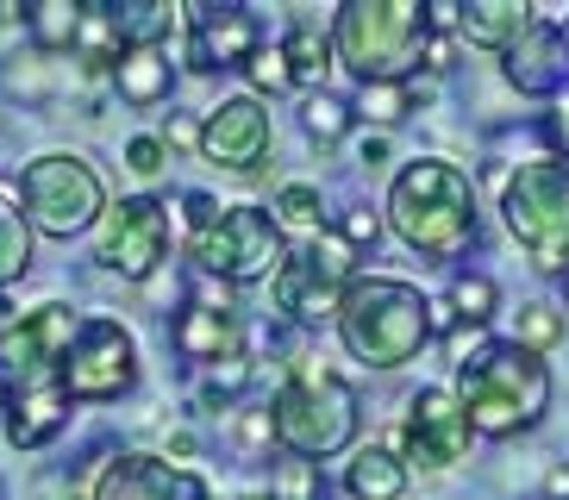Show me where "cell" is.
<instances>
[{"label":"cell","mask_w":569,"mask_h":500,"mask_svg":"<svg viewBox=\"0 0 569 500\" xmlns=\"http://www.w3.org/2000/svg\"><path fill=\"white\" fill-rule=\"evenodd\" d=\"M338 332H345V350H351L357 363L401 369V363H413L419 350L432 344V300L419 294L413 282L369 276V282L345 288Z\"/></svg>","instance_id":"cell-1"},{"label":"cell","mask_w":569,"mask_h":500,"mask_svg":"<svg viewBox=\"0 0 569 500\" xmlns=\"http://www.w3.org/2000/svg\"><path fill=\"white\" fill-rule=\"evenodd\" d=\"M388 219L426 257H457L476 244V188L457 163L445 157H419L395 176L388 188Z\"/></svg>","instance_id":"cell-2"},{"label":"cell","mask_w":569,"mask_h":500,"mask_svg":"<svg viewBox=\"0 0 569 500\" xmlns=\"http://www.w3.org/2000/svg\"><path fill=\"white\" fill-rule=\"evenodd\" d=\"M457 407H463L469 432L513 438L545 419V407H551V369H545V357H532V350H519V344H488L457 376Z\"/></svg>","instance_id":"cell-3"},{"label":"cell","mask_w":569,"mask_h":500,"mask_svg":"<svg viewBox=\"0 0 569 500\" xmlns=\"http://www.w3.org/2000/svg\"><path fill=\"white\" fill-rule=\"evenodd\" d=\"M426 38H432V26H426L419 0H351V7H338L332 50L369 88V82H401L407 69L419 63Z\"/></svg>","instance_id":"cell-4"},{"label":"cell","mask_w":569,"mask_h":500,"mask_svg":"<svg viewBox=\"0 0 569 500\" xmlns=\"http://www.w3.org/2000/svg\"><path fill=\"white\" fill-rule=\"evenodd\" d=\"M269 432L282 438L295 457H332L357 438V394L345 376H332L326 363H295L288 388L269 407Z\"/></svg>","instance_id":"cell-5"},{"label":"cell","mask_w":569,"mask_h":500,"mask_svg":"<svg viewBox=\"0 0 569 500\" xmlns=\"http://www.w3.org/2000/svg\"><path fill=\"white\" fill-rule=\"evenodd\" d=\"M501 213L538 276H563L569 269V163L563 157L519 163V176L501 194Z\"/></svg>","instance_id":"cell-6"},{"label":"cell","mask_w":569,"mask_h":500,"mask_svg":"<svg viewBox=\"0 0 569 500\" xmlns=\"http://www.w3.org/2000/svg\"><path fill=\"white\" fill-rule=\"evenodd\" d=\"M194 263L219 282H263V276H282L288 250H282V226L263 213V207H232L219 213L207 232H194Z\"/></svg>","instance_id":"cell-7"},{"label":"cell","mask_w":569,"mask_h":500,"mask_svg":"<svg viewBox=\"0 0 569 500\" xmlns=\"http://www.w3.org/2000/svg\"><path fill=\"white\" fill-rule=\"evenodd\" d=\"M19 194H26V213L38 219V232L51 238L82 232L88 219L101 213V176L82 157H38V163H26Z\"/></svg>","instance_id":"cell-8"},{"label":"cell","mask_w":569,"mask_h":500,"mask_svg":"<svg viewBox=\"0 0 569 500\" xmlns=\"http://www.w3.org/2000/svg\"><path fill=\"white\" fill-rule=\"evenodd\" d=\"M138 376V344L119 319H88L63 357V394L76 400H113Z\"/></svg>","instance_id":"cell-9"},{"label":"cell","mask_w":569,"mask_h":500,"mask_svg":"<svg viewBox=\"0 0 569 500\" xmlns=\"http://www.w3.org/2000/svg\"><path fill=\"white\" fill-rule=\"evenodd\" d=\"M169 250V219L157 200H119L113 213H107L101 226V263L119 269V276H132V282H144L157 263H163Z\"/></svg>","instance_id":"cell-10"},{"label":"cell","mask_w":569,"mask_h":500,"mask_svg":"<svg viewBox=\"0 0 569 500\" xmlns=\"http://www.w3.org/2000/svg\"><path fill=\"white\" fill-rule=\"evenodd\" d=\"M401 444H407V463L419 469H451L457 457L469 450V419L457 407L451 388H419L407 400V426H401Z\"/></svg>","instance_id":"cell-11"},{"label":"cell","mask_w":569,"mask_h":500,"mask_svg":"<svg viewBox=\"0 0 569 500\" xmlns=\"http://www.w3.org/2000/svg\"><path fill=\"white\" fill-rule=\"evenodd\" d=\"M201 150L219 169H257L263 150H269V113L251 94L219 100L213 113H207V126H201Z\"/></svg>","instance_id":"cell-12"},{"label":"cell","mask_w":569,"mask_h":500,"mask_svg":"<svg viewBox=\"0 0 569 500\" xmlns=\"http://www.w3.org/2000/svg\"><path fill=\"white\" fill-rule=\"evenodd\" d=\"M94 500H207V482L163 457H119V463H107Z\"/></svg>","instance_id":"cell-13"},{"label":"cell","mask_w":569,"mask_h":500,"mask_svg":"<svg viewBox=\"0 0 569 500\" xmlns=\"http://www.w3.org/2000/svg\"><path fill=\"white\" fill-rule=\"evenodd\" d=\"M507 82L519 94H538V100H557L569 82V38L563 26H532V32L519 38L507 50Z\"/></svg>","instance_id":"cell-14"},{"label":"cell","mask_w":569,"mask_h":500,"mask_svg":"<svg viewBox=\"0 0 569 500\" xmlns=\"http://www.w3.org/2000/svg\"><path fill=\"white\" fill-rule=\"evenodd\" d=\"M345 288H351V282L332 276L313 250H307V257H288L282 276H276V300H282V313H295L301 326H326V319H338Z\"/></svg>","instance_id":"cell-15"},{"label":"cell","mask_w":569,"mask_h":500,"mask_svg":"<svg viewBox=\"0 0 569 500\" xmlns=\"http://www.w3.org/2000/svg\"><path fill=\"white\" fill-rule=\"evenodd\" d=\"M182 13L194 19V44H188L194 69H232L257 50V19L244 7H182Z\"/></svg>","instance_id":"cell-16"},{"label":"cell","mask_w":569,"mask_h":500,"mask_svg":"<svg viewBox=\"0 0 569 500\" xmlns=\"http://www.w3.org/2000/svg\"><path fill=\"white\" fill-rule=\"evenodd\" d=\"M63 419H69V394H63V382L19 388V394H13V419H7V438H13L19 450H38L44 438L63 432Z\"/></svg>","instance_id":"cell-17"},{"label":"cell","mask_w":569,"mask_h":500,"mask_svg":"<svg viewBox=\"0 0 569 500\" xmlns=\"http://www.w3.org/2000/svg\"><path fill=\"white\" fill-rule=\"evenodd\" d=\"M457 32L482 50H513L532 32V7H519V0H469L457 13Z\"/></svg>","instance_id":"cell-18"},{"label":"cell","mask_w":569,"mask_h":500,"mask_svg":"<svg viewBox=\"0 0 569 500\" xmlns=\"http://www.w3.org/2000/svg\"><path fill=\"white\" fill-rule=\"evenodd\" d=\"M176 344H182V357H194V363H226L238 344V319L226 313V307H188L182 326H176Z\"/></svg>","instance_id":"cell-19"},{"label":"cell","mask_w":569,"mask_h":500,"mask_svg":"<svg viewBox=\"0 0 569 500\" xmlns=\"http://www.w3.org/2000/svg\"><path fill=\"white\" fill-rule=\"evenodd\" d=\"M113 82L132 107H157L169 94V57L163 50H119L113 57Z\"/></svg>","instance_id":"cell-20"},{"label":"cell","mask_w":569,"mask_h":500,"mask_svg":"<svg viewBox=\"0 0 569 500\" xmlns=\"http://www.w3.org/2000/svg\"><path fill=\"white\" fill-rule=\"evenodd\" d=\"M345 488H351L357 500H401L407 463L395 457V450H357L351 469H345Z\"/></svg>","instance_id":"cell-21"},{"label":"cell","mask_w":569,"mask_h":500,"mask_svg":"<svg viewBox=\"0 0 569 500\" xmlns=\"http://www.w3.org/2000/svg\"><path fill=\"white\" fill-rule=\"evenodd\" d=\"M44 369H51V350L38 344L32 319H26V326H7V332H0V382L38 388V382H44Z\"/></svg>","instance_id":"cell-22"},{"label":"cell","mask_w":569,"mask_h":500,"mask_svg":"<svg viewBox=\"0 0 569 500\" xmlns=\"http://www.w3.org/2000/svg\"><path fill=\"white\" fill-rule=\"evenodd\" d=\"M282 63L295 82H319L326 76V63H332V38L313 32V26H295V32L282 38Z\"/></svg>","instance_id":"cell-23"},{"label":"cell","mask_w":569,"mask_h":500,"mask_svg":"<svg viewBox=\"0 0 569 500\" xmlns=\"http://www.w3.org/2000/svg\"><path fill=\"white\" fill-rule=\"evenodd\" d=\"M563 332H569V326H563V313H557L551 300H526V307H519V319H513V344L532 350V357H545V350H551Z\"/></svg>","instance_id":"cell-24"},{"label":"cell","mask_w":569,"mask_h":500,"mask_svg":"<svg viewBox=\"0 0 569 500\" xmlns=\"http://www.w3.org/2000/svg\"><path fill=\"white\" fill-rule=\"evenodd\" d=\"M26 26H32L38 38L51 50L76 44V26H82V7L76 0H38V7H26Z\"/></svg>","instance_id":"cell-25"},{"label":"cell","mask_w":569,"mask_h":500,"mask_svg":"<svg viewBox=\"0 0 569 500\" xmlns=\"http://www.w3.org/2000/svg\"><path fill=\"white\" fill-rule=\"evenodd\" d=\"M26 263H32V232H26V219L0 200V282L26 276Z\"/></svg>","instance_id":"cell-26"},{"label":"cell","mask_w":569,"mask_h":500,"mask_svg":"<svg viewBox=\"0 0 569 500\" xmlns=\"http://www.w3.org/2000/svg\"><path fill=\"white\" fill-rule=\"evenodd\" d=\"M301 119H307V132H313L319 144H332V138L351 132V107H345V100H332V94H313L301 107Z\"/></svg>","instance_id":"cell-27"},{"label":"cell","mask_w":569,"mask_h":500,"mask_svg":"<svg viewBox=\"0 0 569 500\" xmlns=\"http://www.w3.org/2000/svg\"><path fill=\"white\" fill-rule=\"evenodd\" d=\"M495 300H501V294H495L488 276H457V282H451V307L469 319V326H482V319L495 313Z\"/></svg>","instance_id":"cell-28"},{"label":"cell","mask_w":569,"mask_h":500,"mask_svg":"<svg viewBox=\"0 0 569 500\" xmlns=\"http://www.w3.org/2000/svg\"><path fill=\"white\" fill-rule=\"evenodd\" d=\"M363 113L382 119V126H395V119L413 113V88H407V82H369L363 88Z\"/></svg>","instance_id":"cell-29"},{"label":"cell","mask_w":569,"mask_h":500,"mask_svg":"<svg viewBox=\"0 0 569 500\" xmlns=\"http://www.w3.org/2000/svg\"><path fill=\"white\" fill-rule=\"evenodd\" d=\"M0 88L7 94H44L51 88V63L44 57H13V63L0 69Z\"/></svg>","instance_id":"cell-30"},{"label":"cell","mask_w":569,"mask_h":500,"mask_svg":"<svg viewBox=\"0 0 569 500\" xmlns=\"http://www.w3.org/2000/svg\"><path fill=\"white\" fill-rule=\"evenodd\" d=\"M276 213H282L288 226H319V219H326V207H319V188L288 182L282 194H276Z\"/></svg>","instance_id":"cell-31"},{"label":"cell","mask_w":569,"mask_h":500,"mask_svg":"<svg viewBox=\"0 0 569 500\" xmlns=\"http://www.w3.org/2000/svg\"><path fill=\"white\" fill-rule=\"evenodd\" d=\"M244 382H251V363H238V357H226V363L213 369V382L201 388V407H219V413H226V407H232V394H238Z\"/></svg>","instance_id":"cell-32"},{"label":"cell","mask_w":569,"mask_h":500,"mask_svg":"<svg viewBox=\"0 0 569 500\" xmlns=\"http://www.w3.org/2000/svg\"><path fill=\"white\" fill-rule=\"evenodd\" d=\"M244 69H251V88H263V94L295 88V76H288V63H282V50H251V57H244Z\"/></svg>","instance_id":"cell-33"},{"label":"cell","mask_w":569,"mask_h":500,"mask_svg":"<svg viewBox=\"0 0 569 500\" xmlns=\"http://www.w3.org/2000/svg\"><path fill=\"white\" fill-rule=\"evenodd\" d=\"M313 257H319V263H326V269H332V276H345V282H351V263H357V257H351V244H345V238H338V232H319Z\"/></svg>","instance_id":"cell-34"},{"label":"cell","mask_w":569,"mask_h":500,"mask_svg":"<svg viewBox=\"0 0 569 500\" xmlns=\"http://www.w3.org/2000/svg\"><path fill=\"white\" fill-rule=\"evenodd\" d=\"M445 350H451L457 363L469 369V363H476V357H482V350H488V344H482V326H469V319H463V326H457V332L445 338Z\"/></svg>","instance_id":"cell-35"},{"label":"cell","mask_w":569,"mask_h":500,"mask_svg":"<svg viewBox=\"0 0 569 500\" xmlns=\"http://www.w3.org/2000/svg\"><path fill=\"white\" fill-rule=\"evenodd\" d=\"M126 163H132L138 176H157V169H163V138H132V144H126Z\"/></svg>","instance_id":"cell-36"},{"label":"cell","mask_w":569,"mask_h":500,"mask_svg":"<svg viewBox=\"0 0 569 500\" xmlns=\"http://www.w3.org/2000/svg\"><path fill=\"white\" fill-rule=\"evenodd\" d=\"M307 494H313V469H307V463H288V469H282V494H276V500H307Z\"/></svg>","instance_id":"cell-37"},{"label":"cell","mask_w":569,"mask_h":500,"mask_svg":"<svg viewBox=\"0 0 569 500\" xmlns=\"http://www.w3.org/2000/svg\"><path fill=\"white\" fill-rule=\"evenodd\" d=\"M376 232H382V226H376V213H351L338 238H345V244H376Z\"/></svg>","instance_id":"cell-38"},{"label":"cell","mask_w":569,"mask_h":500,"mask_svg":"<svg viewBox=\"0 0 569 500\" xmlns=\"http://www.w3.org/2000/svg\"><path fill=\"white\" fill-rule=\"evenodd\" d=\"M545 132H551V144H557V150H569V94H557L551 126H545Z\"/></svg>","instance_id":"cell-39"},{"label":"cell","mask_w":569,"mask_h":500,"mask_svg":"<svg viewBox=\"0 0 569 500\" xmlns=\"http://www.w3.org/2000/svg\"><path fill=\"white\" fill-rule=\"evenodd\" d=\"M426 69H451V38H426Z\"/></svg>","instance_id":"cell-40"},{"label":"cell","mask_w":569,"mask_h":500,"mask_svg":"<svg viewBox=\"0 0 569 500\" xmlns=\"http://www.w3.org/2000/svg\"><path fill=\"white\" fill-rule=\"evenodd\" d=\"M263 438H269V419L251 413V419H244V444H263Z\"/></svg>","instance_id":"cell-41"},{"label":"cell","mask_w":569,"mask_h":500,"mask_svg":"<svg viewBox=\"0 0 569 500\" xmlns=\"http://www.w3.org/2000/svg\"><path fill=\"white\" fill-rule=\"evenodd\" d=\"M545 494H551V500H569V469H551V482H545Z\"/></svg>","instance_id":"cell-42"},{"label":"cell","mask_w":569,"mask_h":500,"mask_svg":"<svg viewBox=\"0 0 569 500\" xmlns=\"http://www.w3.org/2000/svg\"><path fill=\"white\" fill-rule=\"evenodd\" d=\"M388 157V138H363V163H382Z\"/></svg>","instance_id":"cell-43"},{"label":"cell","mask_w":569,"mask_h":500,"mask_svg":"<svg viewBox=\"0 0 569 500\" xmlns=\"http://www.w3.org/2000/svg\"><path fill=\"white\" fill-rule=\"evenodd\" d=\"M244 500H276V494H244Z\"/></svg>","instance_id":"cell-44"}]
</instances>
